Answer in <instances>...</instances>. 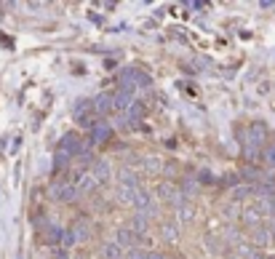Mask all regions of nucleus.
<instances>
[{
  "mask_svg": "<svg viewBox=\"0 0 275 259\" xmlns=\"http://www.w3.org/2000/svg\"><path fill=\"white\" fill-rule=\"evenodd\" d=\"M88 144H91V142H83V139L78 136L75 131H70V134L62 136V142H59V150L67 152V155L73 158V155H83V152L88 150Z\"/></svg>",
  "mask_w": 275,
  "mask_h": 259,
  "instance_id": "1",
  "label": "nucleus"
},
{
  "mask_svg": "<svg viewBox=\"0 0 275 259\" xmlns=\"http://www.w3.org/2000/svg\"><path fill=\"white\" fill-rule=\"evenodd\" d=\"M265 136H267V129H265V123H248V129H246V134H243V142H246V147H248V155H254V147H259L262 142H265Z\"/></svg>",
  "mask_w": 275,
  "mask_h": 259,
  "instance_id": "2",
  "label": "nucleus"
},
{
  "mask_svg": "<svg viewBox=\"0 0 275 259\" xmlns=\"http://www.w3.org/2000/svg\"><path fill=\"white\" fill-rule=\"evenodd\" d=\"M51 195L56 198V201L62 203H73L78 195H80V190H78L75 182H56L54 187H51Z\"/></svg>",
  "mask_w": 275,
  "mask_h": 259,
  "instance_id": "3",
  "label": "nucleus"
},
{
  "mask_svg": "<svg viewBox=\"0 0 275 259\" xmlns=\"http://www.w3.org/2000/svg\"><path fill=\"white\" fill-rule=\"evenodd\" d=\"M120 86H128V88H136V86H142V88H147V86H150V78H147L142 70H134V67H131V70H126V72L120 75Z\"/></svg>",
  "mask_w": 275,
  "mask_h": 259,
  "instance_id": "4",
  "label": "nucleus"
},
{
  "mask_svg": "<svg viewBox=\"0 0 275 259\" xmlns=\"http://www.w3.org/2000/svg\"><path fill=\"white\" fill-rule=\"evenodd\" d=\"M134 88H128V86H120V88L115 91V107L118 110H128L131 104H134Z\"/></svg>",
  "mask_w": 275,
  "mask_h": 259,
  "instance_id": "5",
  "label": "nucleus"
},
{
  "mask_svg": "<svg viewBox=\"0 0 275 259\" xmlns=\"http://www.w3.org/2000/svg\"><path fill=\"white\" fill-rule=\"evenodd\" d=\"M115 107V94H99L94 99V112L96 115H107Z\"/></svg>",
  "mask_w": 275,
  "mask_h": 259,
  "instance_id": "6",
  "label": "nucleus"
},
{
  "mask_svg": "<svg viewBox=\"0 0 275 259\" xmlns=\"http://www.w3.org/2000/svg\"><path fill=\"white\" fill-rule=\"evenodd\" d=\"M75 184H78V190H80V192H94L96 187H99V179H96L94 171H86V174L78 176Z\"/></svg>",
  "mask_w": 275,
  "mask_h": 259,
  "instance_id": "7",
  "label": "nucleus"
},
{
  "mask_svg": "<svg viewBox=\"0 0 275 259\" xmlns=\"http://www.w3.org/2000/svg\"><path fill=\"white\" fill-rule=\"evenodd\" d=\"M150 206H153V198H150V192L147 190H136V195H134V209L139 211V214H150Z\"/></svg>",
  "mask_w": 275,
  "mask_h": 259,
  "instance_id": "8",
  "label": "nucleus"
},
{
  "mask_svg": "<svg viewBox=\"0 0 275 259\" xmlns=\"http://www.w3.org/2000/svg\"><path fill=\"white\" fill-rule=\"evenodd\" d=\"M113 136V129H110L107 123H99L94 131H91V136H88V142L91 144H102V142H107V139Z\"/></svg>",
  "mask_w": 275,
  "mask_h": 259,
  "instance_id": "9",
  "label": "nucleus"
},
{
  "mask_svg": "<svg viewBox=\"0 0 275 259\" xmlns=\"http://www.w3.org/2000/svg\"><path fill=\"white\" fill-rule=\"evenodd\" d=\"M118 182H120V187H126V190H139V179H136V174L131 169H120Z\"/></svg>",
  "mask_w": 275,
  "mask_h": 259,
  "instance_id": "10",
  "label": "nucleus"
},
{
  "mask_svg": "<svg viewBox=\"0 0 275 259\" xmlns=\"http://www.w3.org/2000/svg\"><path fill=\"white\" fill-rule=\"evenodd\" d=\"M96 118H99V115H96L94 107H91V110H86V112H80V115H78V123H80L83 129H91V131H94L96 126L102 123V121H96Z\"/></svg>",
  "mask_w": 275,
  "mask_h": 259,
  "instance_id": "11",
  "label": "nucleus"
},
{
  "mask_svg": "<svg viewBox=\"0 0 275 259\" xmlns=\"http://www.w3.org/2000/svg\"><path fill=\"white\" fill-rule=\"evenodd\" d=\"M102 257L104 259H126V257H123V246L120 243H104L102 246Z\"/></svg>",
  "mask_w": 275,
  "mask_h": 259,
  "instance_id": "12",
  "label": "nucleus"
},
{
  "mask_svg": "<svg viewBox=\"0 0 275 259\" xmlns=\"http://www.w3.org/2000/svg\"><path fill=\"white\" fill-rule=\"evenodd\" d=\"M145 115H147V107H145V102H139V99H136V102L126 110V118H128V121H142Z\"/></svg>",
  "mask_w": 275,
  "mask_h": 259,
  "instance_id": "13",
  "label": "nucleus"
},
{
  "mask_svg": "<svg viewBox=\"0 0 275 259\" xmlns=\"http://www.w3.org/2000/svg\"><path fill=\"white\" fill-rule=\"evenodd\" d=\"M62 235H64V230L54 227V224H48V227L43 230V241L45 243H62Z\"/></svg>",
  "mask_w": 275,
  "mask_h": 259,
  "instance_id": "14",
  "label": "nucleus"
},
{
  "mask_svg": "<svg viewBox=\"0 0 275 259\" xmlns=\"http://www.w3.org/2000/svg\"><path fill=\"white\" fill-rule=\"evenodd\" d=\"M94 174H96V179H99V182L110 179V166H107V161H96V163H94Z\"/></svg>",
  "mask_w": 275,
  "mask_h": 259,
  "instance_id": "15",
  "label": "nucleus"
},
{
  "mask_svg": "<svg viewBox=\"0 0 275 259\" xmlns=\"http://www.w3.org/2000/svg\"><path fill=\"white\" fill-rule=\"evenodd\" d=\"M75 235H78V241H86V238H88V222H86V219H78V222H75Z\"/></svg>",
  "mask_w": 275,
  "mask_h": 259,
  "instance_id": "16",
  "label": "nucleus"
},
{
  "mask_svg": "<svg viewBox=\"0 0 275 259\" xmlns=\"http://www.w3.org/2000/svg\"><path fill=\"white\" fill-rule=\"evenodd\" d=\"M158 195L163 198V201H174V198H176V187H174V184H160V190H158Z\"/></svg>",
  "mask_w": 275,
  "mask_h": 259,
  "instance_id": "17",
  "label": "nucleus"
},
{
  "mask_svg": "<svg viewBox=\"0 0 275 259\" xmlns=\"http://www.w3.org/2000/svg\"><path fill=\"white\" fill-rule=\"evenodd\" d=\"M75 243H78L75 230H73V227H67V230H64V235H62V246H64V249H73Z\"/></svg>",
  "mask_w": 275,
  "mask_h": 259,
  "instance_id": "18",
  "label": "nucleus"
},
{
  "mask_svg": "<svg viewBox=\"0 0 275 259\" xmlns=\"http://www.w3.org/2000/svg\"><path fill=\"white\" fill-rule=\"evenodd\" d=\"M64 166H70V155L59 150V152H56V169H64Z\"/></svg>",
  "mask_w": 275,
  "mask_h": 259,
  "instance_id": "19",
  "label": "nucleus"
},
{
  "mask_svg": "<svg viewBox=\"0 0 275 259\" xmlns=\"http://www.w3.org/2000/svg\"><path fill=\"white\" fill-rule=\"evenodd\" d=\"M126 259H147V251H142V249H131Z\"/></svg>",
  "mask_w": 275,
  "mask_h": 259,
  "instance_id": "20",
  "label": "nucleus"
},
{
  "mask_svg": "<svg viewBox=\"0 0 275 259\" xmlns=\"http://www.w3.org/2000/svg\"><path fill=\"white\" fill-rule=\"evenodd\" d=\"M265 163L275 169V144H273V147H267V152H265Z\"/></svg>",
  "mask_w": 275,
  "mask_h": 259,
  "instance_id": "21",
  "label": "nucleus"
},
{
  "mask_svg": "<svg viewBox=\"0 0 275 259\" xmlns=\"http://www.w3.org/2000/svg\"><path fill=\"white\" fill-rule=\"evenodd\" d=\"M267 238H270V235H267V230H257V232H254V241H257V243H265Z\"/></svg>",
  "mask_w": 275,
  "mask_h": 259,
  "instance_id": "22",
  "label": "nucleus"
},
{
  "mask_svg": "<svg viewBox=\"0 0 275 259\" xmlns=\"http://www.w3.org/2000/svg\"><path fill=\"white\" fill-rule=\"evenodd\" d=\"M163 235H166L168 241H174V238H176V232H174V224H166V227H163Z\"/></svg>",
  "mask_w": 275,
  "mask_h": 259,
  "instance_id": "23",
  "label": "nucleus"
},
{
  "mask_svg": "<svg viewBox=\"0 0 275 259\" xmlns=\"http://www.w3.org/2000/svg\"><path fill=\"white\" fill-rule=\"evenodd\" d=\"M147 259H163V254H153V251H147Z\"/></svg>",
  "mask_w": 275,
  "mask_h": 259,
  "instance_id": "24",
  "label": "nucleus"
},
{
  "mask_svg": "<svg viewBox=\"0 0 275 259\" xmlns=\"http://www.w3.org/2000/svg\"><path fill=\"white\" fill-rule=\"evenodd\" d=\"M163 259H176V257H171V254H163Z\"/></svg>",
  "mask_w": 275,
  "mask_h": 259,
  "instance_id": "25",
  "label": "nucleus"
},
{
  "mask_svg": "<svg viewBox=\"0 0 275 259\" xmlns=\"http://www.w3.org/2000/svg\"><path fill=\"white\" fill-rule=\"evenodd\" d=\"M257 259H262V257H257Z\"/></svg>",
  "mask_w": 275,
  "mask_h": 259,
  "instance_id": "26",
  "label": "nucleus"
}]
</instances>
